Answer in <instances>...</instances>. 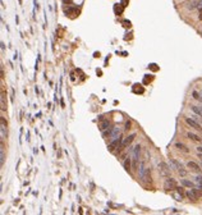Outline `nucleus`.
I'll use <instances>...</instances> for the list:
<instances>
[{
    "instance_id": "nucleus-14",
    "label": "nucleus",
    "mask_w": 202,
    "mask_h": 215,
    "mask_svg": "<svg viewBox=\"0 0 202 215\" xmlns=\"http://www.w3.org/2000/svg\"><path fill=\"white\" fill-rule=\"evenodd\" d=\"M130 161H132V157L130 156H127L126 157V160L123 161V166H124V169L127 170V172H132V169H130Z\"/></svg>"
},
{
    "instance_id": "nucleus-22",
    "label": "nucleus",
    "mask_w": 202,
    "mask_h": 215,
    "mask_svg": "<svg viewBox=\"0 0 202 215\" xmlns=\"http://www.w3.org/2000/svg\"><path fill=\"white\" fill-rule=\"evenodd\" d=\"M197 9L202 10V0H200V3H198V8H197Z\"/></svg>"
},
{
    "instance_id": "nucleus-11",
    "label": "nucleus",
    "mask_w": 202,
    "mask_h": 215,
    "mask_svg": "<svg viewBox=\"0 0 202 215\" xmlns=\"http://www.w3.org/2000/svg\"><path fill=\"white\" fill-rule=\"evenodd\" d=\"M109 128H111V122L109 121V119H105V121H102L100 123V131H101V132L109 129Z\"/></svg>"
},
{
    "instance_id": "nucleus-17",
    "label": "nucleus",
    "mask_w": 202,
    "mask_h": 215,
    "mask_svg": "<svg viewBox=\"0 0 202 215\" xmlns=\"http://www.w3.org/2000/svg\"><path fill=\"white\" fill-rule=\"evenodd\" d=\"M191 109H192V112L194 113L196 115H198V116H201V118H202V108L201 106L193 105V106H191Z\"/></svg>"
},
{
    "instance_id": "nucleus-26",
    "label": "nucleus",
    "mask_w": 202,
    "mask_h": 215,
    "mask_svg": "<svg viewBox=\"0 0 202 215\" xmlns=\"http://www.w3.org/2000/svg\"><path fill=\"white\" fill-rule=\"evenodd\" d=\"M198 18H200V19H201V21H202V13H201V14H200V17H198Z\"/></svg>"
},
{
    "instance_id": "nucleus-13",
    "label": "nucleus",
    "mask_w": 202,
    "mask_h": 215,
    "mask_svg": "<svg viewBox=\"0 0 202 215\" xmlns=\"http://www.w3.org/2000/svg\"><path fill=\"white\" fill-rule=\"evenodd\" d=\"M187 166L191 170H193V172H201V165H198L194 161H188V163H187Z\"/></svg>"
},
{
    "instance_id": "nucleus-7",
    "label": "nucleus",
    "mask_w": 202,
    "mask_h": 215,
    "mask_svg": "<svg viewBox=\"0 0 202 215\" xmlns=\"http://www.w3.org/2000/svg\"><path fill=\"white\" fill-rule=\"evenodd\" d=\"M187 197H188L189 200H191V201H197L198 199H200V192H198L197 190H196L194 187L192 188V190H188L187 191Z\"/></svg>"
},
{
    "instance_id": "nucleus-9",
    "label": "nucleus",
    "mask_w": 202,
    "mask_h": 215,
    "mask_svg": "<svg viewBox=\"0 0 202 215\" xmlns=\"http://www.w3.org/2000/svg\"><path fill=\"white\" fill-rule=\"evenodd\" d=\"M159 172L161 175H164V177H169V173H170V169H169L168 164L165 163H160L159 164Z\"/></svg>"
},
{
    "instance_id": "nucleus-25",
    "label": "nucleus",
    "mask_w": 202,
    "mask_h": 215,
    "mask_svg": "<svg viewBox=\"0 0 202 215\" xmlns=\"http://www.w3.org/2000/svg\"><path fill=\"white\" fill-rule=\"evenodd\" d=\"M197 100H198V101H201V103H202V96H201V95H200V96H198Z\"/></svg>"
},
{
    "instance_id": "nucleus-2",
    "label": "nucleus",
    "mask_w": 202,
    "mask_h": 215,
    "mask_svg": "<svg viewBox=\"0 0 202 215\" xmlns=\"http://www.w3.org/2000/svg\"><path fill=\"white\" fill-rule=\"evenodd\" d=\"M138 175L142 182H148L151 179L150 178V168H147V166L145 165V163H141V165H139Z\"/></svg>"
},
{
    "instance_id": "nucleus-6",
    "label": "nucleus",
    "mask_w": 202,
    "mask_h": 215,
    "mask_svg": "<svg viewBox=\"0 0 202 215\" xmlns=\"http://www.w3.org/2000/svg\"><path fill=\"white\" fill-rule=\"evenodd\" d=\"M134 138H136V133H132V134H129L128 137L123 138V142H121V146H120V149H119V152L123 151L126 147H128L130 143L133 142V140H134Z\"/></svg>"
},
{
    "instance_id": "nucleus-8",
    "label": "nucleus",
    "mask_w": 202,
    "mask_h": 215,
    "mask_svg": "<svg viewBox=\"0 0 202 215\" xmlns=\"http://www.w3.org/2000/svg\"><path fill=\"white\" fill-rule=\"evenodd\" d=\"M184 122H186L187 124L189 125L191 128H194V129H197V131H201L202 128H201V125L198 122H196L194 119H191V118H184Z\"/></svg>"
},
{
    "instance_id": "nucleus-3",
    "label": "nucleus",
    "mask_w": 202,
    "mask_h": 215,
    "mask_svg": "<svg viewBox=\"0 0 202 215\" xmlns=\"http://www.w3.org/2000/svg\"><path fill=\"white\" fill-rule=\"evenodd\" d=\"M121 142H123V137L121 136H118L117 138H114L113 141L108 145V149L110 152H114L115 150H118V152H119V149L121 146Z\"/></svg>"
},
{
    "instance_id": "nucleus-12",
    "label": "nucleus",
    "mask_w": 202,
    "mask_h": 215,
    "mask_svg": "<svg viewBox=\"0 0 202 215\" xmlns=\"http://www.w3.org/2000/svg\"><path fill=\"white\" fill-rule=\"evenodd\" d=\"M118 136H120V128L119 127H111L110 128V138H117Z\"/></svg>"
},
{
    "instance_id": "nucleus-24",
    "label": "nucleus",
    "mask_w": 202,
    "mask_h": 215,
    "mask_svg": "<svg viewBox=\"0 0 202 215\" xmlns=\"http://www.w3.org/2000/svg\"><path fill=\"white\" fill-rule=\"evenodd\" d=\"M197 155H198V157H200V159H202V152H197Z\"/></svg>"
},
{
    "instance_id": "nucleus-23",
    "label": "nucleus",
    "mask_w": 202,
    "mask_h": 215,
    "mask_svg": "<svg viewBox=\"0 0 202 215\" xmlns=\"http://www.w3.org/2000/svg\"><path fill=\"white\" fill-rule=\"evenodd\" d=\"M197 187L200 188V190H202V183H197Z\"/></svg>"
},
{
    "instance_id": "nucleus-1",
    "label": "nucleus",
    "mask_w": 202,
    "mask_h": 215,
    "mask_svg": "<svg viewBox=\"0 0 202 215\" xmlns=\"http://www.w3.org/2000/svg\"><path fill=\"white\" fill-rule=\"evenodd\" d=\"M139 152H141V146L136 145L134 147L130 149V157L133 161V170L138 168V160H139Z\"/></svg>"
},
{
    "instance_id": "nucleus-15",
    "label": "nucleus",
    "mask_w": 202,
    "mask_h": 215,
    "mask_svg": "<svg viewBox=\"0 0 202 215\" xmlns=\"http://www.w3.org/2000/svg\"><path fill=\"white\" fill-rule=\"evenodd\" d=\"M175 149H178V150H180V151H183V152H189V149L187 147L186 145L180 143V142H177V143H175Z\"/></svg>"
},
{
    "instance_id": "nucleus-20",
    "label": "nucleus",
    "mask_w": 202,
    "mask_h": 215,
    "mask_svg": "<svg viewBox=\"0 0 202 215\" xmlns=\"http://www.w3.org/2000/svg\"><path fill=\"white\" fill-rule=\"evenodd\" d=\"M194 181H196V183H202V175H196Z\"/></svg>"
},
{
    "instance_id": "nucleus-5",
    "label": "nucleus",
    "mask_w": 202,
    "mask_h": 215,
    "mask_svg": "<svg viewBox=\"0 0 202 215\" xmlns=\"http://www.w3.org/2000/svg\"><path fill=\"white\" fill-rule=\"evenodd\" d=\"M177 188V182L174 178H166L164 182V190L166 191H174Z\"/></svg>"
},
{
    "instance_id": "nucleus-16",
    "label": "nucleus",
    "mask_w": 202,
    "mask_h": 215,
    "mask_svg": "<svg viewBox=\"0 0 202 215\" xmlns=\"http://www.w3.org/2000/svg\"><path fill=\"white\" fill-rule=\"evenodd\" d=\"M187 137H188L189 140H192V141H194V142H201V138L197 136V134H194V133H192V132H188L187 133Z\"/></svg>"
},
{
    "instance_id": "nucleus-19",
    "label": "nucleus",
    "mask_w": 202,
    "mask_h": 215,
    "mask_svg": "<svg viewBox=\"0 0 202 215\" xmlns=\"http://www.w3.org/2000/svg\"><path fill=\"white\" fill-rule=\"evenodd\" d=\"M173 196H174V199H177V200H178V201H182L184 195H182V193H179V192H177V193H174Z\"/></svg>"
},
{
    "instance_id": "nucleus-21",
    "label": "nucleus",
    "mask_w": 202,
    "mask_h": 215,
    "mask_svg": "<svg viewBox=\"0 0 202 215\" xmlns=\"http://www.w3.org/2000/svg\"><path fill=\"white\" fill-rule=\"evenodd\" d=\"M126 129H130V122L129 121L126 122Z\"/></svg>"
},
{
    "instance_id": "nucleus-18",
    "label": "nucleus",
    "mask_w": 202,
    "mask_h": 215,
    "mask_svg": "<svg viewBox=\"0 0 202 215\" xmlns=\"http://www.w3.org/2000/svg\"><path fill=\"white\" fill-rule=\"evenodd\" d=\"M182 184L184 187H188V188H193L194 187V183L191 181H188V179H182Z\"/></svg>"
},
{
    "instance_id": "nucleus-10",
    "label": "nucleus",
    "mask_w": 202,
    "mask_h": 215,
    "mask_svg": "<svg viewBox=\"0 0 202 215\" xmlns=\"http://www.w3.org/2000/svg\"><path fill=\"white\" fill-rule=\"evenodd\" d=\"M0 131H1V141L7 137V122L4 121V118H0Z\"/></svg>"
},
{
    "instance_id": "nucleus-28",
    "label": "nucleus",
    "mask_w": 202,
    "mask_h": 215,
    "mask_svg": "<svg viewBox=\"0 0 202 215\" xmlns=\"http://www.w3.org/2000/svg\"><path fill=\"white\" fill-rule=\"evenodd\" d=\"M201 35H202V31H201Z\"/></svg>"
},
{
    "instance_id": "nucleus-27",
    "label": "nucleus",
    "mask_w": 202,
    "mask_h": 215,
    "mask_svg": "<svg viewBox=\"0 0 202 215\" xmlns=\"http://www.w3.org/2000/svg\"><path fill=\"white\" fill-rule=\"evenodd\" d=\"M201 168H202V163H201Z\"/></svg>"
},
{
    "instance_id": "nucleus-4",
    "label": "nucleus",
    "mask_w": 202,
    "mask_h": 215,
    "mask_svg": "<svg viewBox=\"0 0 202 215\" xmlns=\"http://www.w3.org/2000/svg\"><path fill=\"white\" fill-rule=\"evenodd\" d=\"M170 164H171V166H173V169H177L178 170V173H179L182 177H184V175L187 174V170L183 168V165L180 163H178L177 160H174V159H171L170 160Z\"/></svg>"
}]
</instances>
